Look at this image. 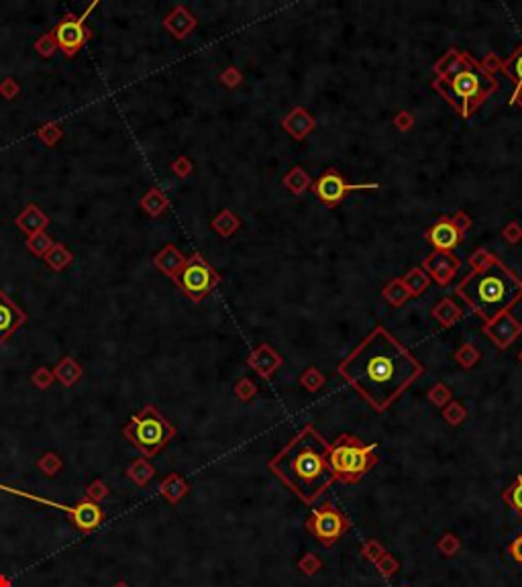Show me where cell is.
<instances>
[{
	"instance_id": "25",
	"label": "cell",
	"mask_w": 522,
	"mask_h": 587,
	"mask_svg": "<svg viewBox=\"0 0 522 587\" xmlns=\"http://www.w3.org/2000/svg\"><path fill=\"white\" fill-rule=\"evenodd\" d=\"M43 261L48 263V267H52L53 271H63L74 261V255L63 243H55L48 251V255L43 257Z\"/></svg>"
},
{
	"instance_id": "39",
	"label": "cell",
	"mask_w": 522,
	"mask_h": 587,
	"mask_svg": "<svg viewBox=\"0 0 522 587\" xmlns=\"http://www.w3.org/2000/svg\"><path fill=\"white\" fill-rule=\"evenodd\" d=\"M171 172H174L176 176H180V178H186V176H190V172H192V161H190L188 157H180V159H176V161L171 163Z\"/></svg>"
},
{
	"instance_id": "17",
	"label": "cell",
	"mask_w": 522,
	"mask_h": 587,
	"mask_svg": "<svg viewBox=\"0 0 522 587\" xmlns=\"http://www.w3.org/2000/svg\"><path fill=\"white\" fill-rule=\"evenodd\" d=\"M17 229H21L27 237L45 233V229L50 227V216L37 206V204H29L25 206V210L14 218Z\"/></svg>"
},
{
	"instance_id": "10",
	"label": "cell",
	"mask_w": 522,
	"mask_h": 587,
	"mask_svg": "<svg viewBox=\"0 0 522 587\" xmlns=\"http://www.w3.org/2000/svg\"><path fill=\"white\" fill-rule=\"evenodd\" d=\"M471 227L470 216L466 212H457L455 216H441L426 229V241L435 247V251L451 253L463 241L468 229Z\"/></svg>"
},
{
	"instance_id": "41",
	"label": "cell",
	"mask_w": 522,
	"mask_h": 587,
	"mask_svg": "<svg viewBox=\"0 0 522 587\" xmlns=\"http://www.w3.org/2000/svg\"><path fill=\"white\" fill-rule=\"evenodd\" d=\"M235 391H237V395H239V398L247 400V398H251V395L255 393V386H251L247 380H243V382H239V384H237Z\"/></svg>"
},
{
	"instance_id": "4",
	"label": "cell",
	"mask_w": 522,
	"mask_h": 587,
	"mask_svg": "<svg viewBox=\"0 0 522 587\" xmlns=\"http://www.w3.org/2000/svg\"><path fill=\"white\" fill-rule=\"evenodd\" d=\"M457 296L470 304V308L486 322H492L522 298V280L512 274L498 257H492L479 267H473L457 288Z\"/></svg>"
},
{
	"instance_id": "26",
	"label": "cell",
	"mask_w": 522,
	"mask_h": 587,
	"mask_svg": "<svg viewBox=\"0 0 522 587\" xmlns=\"http://www.w3.org/2000/svg\"><path fill=\"white\" fill-rule=\"evenodd\" d=\"M141 208L149 214V216H161L167 210V198L159 190V188H152L147 194L141 196Z\"/></svg>"
},
{
	"instance_id": "37",
	"label": "cell",
	"mask_w": 522,
	"mask_h": 587,
	"mask_svg": "<svg viewBox=\"0 0 522 587\" xmlns=\"http://www.w3.org/2000/svg\"><path fill=\"white\" fill-rule=\"evenodd\" d=\"M53 380H55V378H53V371H50L48 367H39V369L31 375L33 386L39 388V390H48L53 384Z\"/></svg>"
},
{
	"instance_id": "35",
	"label": "cell",
	"mask_w": 522,
	"mask_h": 587,
	"mask_svg": "<svg viewBox=\"0 0 522 587\" xmlns=\"http://www.w3.org/2000/svg\"><path fill=\"white\" fill-rule=\"evenodd\" d=\"M35 49L39 51L41 57H52L53 53L59 48H57V41H55L53 33H45V35H41V37L35 41Z\"/></svg>"
},
{
	"instance_id": "43",
	"label": "cell",
	"mask_w": 522,
	"mask_h": 587,
	"mask_svg": "<svg viewBox=\"0 0 522 587\" xmlns=\"http://www.w3.org/2000/svg\"><path fill=\"white\" fill-rule=\"evenodd\" d=\"M492 257H494V255H490L488 251H483V249H481V251H477L475 255H471L470 261H471V265H473V267H479V265H483L486 261H490Z\"/></svg>"
},
{
	"instance_id": "28",
	"label": "cell",
	"mask_w": 522,
	"mask_h": 587,
	"mask_svg": "<svg viewBox=\"0 0 522 587\" xmlns=\"http://www.w3.org/2000/svg\"><path fill=\"white\" fill-rule=\"evenodd\" d=\"M382 294H384V298L390 300L394 306H400V304H404V302L410 298V294L404 288L402 280H392V282L384 288V292Z\"/></svg>"
},
{
	"instance_id": "3",
	"label": "cell",
	"mask_w": 522,
	"mask_h": 587,
	"mask_svg": "<svg viewBox=\"0 0 522 587\" xmlns=\"http://www.w3.org/2000/svg\"><path fill=\"white\" fill-rule=\"evenodd\" d=\"M435 74V90L463 119H470L475 108L498 90V82L492 72L461 49H449L437 61Z\"/></svg>"
},
{
	"instance_id": "2",
	"label": "cell",
	"mask_w": 522,
	"mask_h": 587,
	"mask_svg": "<svg viewBox=\"0 0 522 587\" xmlns=\"http://www.w3.org/2000/svg\"><path fill=\"white\" fill-rule=\"evenodd\" d=\"M328 449L331 442L309 424L269 461V471L302 502L313 504L337 480L328 463Z\"/></svg>"
},
{
	"instance_id": "16",
	"label": "cell",
	"mask_w": 522,
	"mask_h": 587,
	"mask_svg": "<svg viewBox=\"0 0 522 587\" xmlns=\"http://www.w3.org/2000/svg\"><path fill=\"white\" fill-rule=\"evenodd\" d=\"M198 25V21H196V17L186 8V6H176L165 19H163V27L176 37V39H186L192 31H194V27Z\"/></svg>"
},
{
	"instance_id": "6",
	"label": "cell",
	"mask_w": 522,
	"mask_h": 587,
	"mask_svg": "<svg viewBox=\"0 0 522 587\" xmlns=\"http://www.w3.org/2000/svg\"><path fill=\"white\" fill-rule=\"evenodd\" d=\"M123 435L149 459L176 437V429L157 412L156 406H143L141 412L131 416L129 424L123 429Z\"/></svg>"
},
{
	"instance_id": "22",
	"label": "cell",
	"mask_w": 522,
	"mask_h": 587,
	"mask_svg": "<svg viewBox=\"0 0 522 587\" xmlns=\"http://www.w3.org/2000/svg\"><path fill=\"white\" fill-rule=\"evenodd\" d=\"M84 375V369L76 363V359H72V357H63L55 367H53V378L61 384V386H65V388H72L80 378Z\"/></svg>"
},
{
	"instance_id": "14",
	"label": "cell",
	"mask_w": 522,
	"mask_h": 587,
	"mask_svg": "<svg viewBox=\"0 0 522 587\" xmlns=\"http://www.w3.org/2000/svg\"><path fill=\"white\" fill-rule=\"evenodd\" d=\"M459 265L461 261L453 253H447V251H432L422 263V267L430 274V278L441 286H447L451 282Z\"/></svg>"
},
{
	"instance_id": "32",
	"label": "cell",
	"mask_w": 522,
	"mask_h": 587,
	"mask_svg": "<svg viewBox=\"0 0 522 587\" xmlns=\"http://www.w3.org/2000/svg\"><path fill=\"white\" fill-rule=\"evenodd\" d=\"M284 184L294 192V194H300L304 188H309L311 186V178H309V174L306 172H302L300 167H294L286 178H284Z\"/></svg>"
},
{
	"instance_id": "38",
	"label": "cell",
	"mask_w": 522,
	"mask_h": 587,
	"mask_svg": "<svg viewBox=\"0 0 522 587\" xmlns=\"http://www.w3.org/2000/svg\"><path fill=\"white\" fill-rule=\"evenodd\" d=\"M19 92H21V86L17 84V80L6 78V80H2V82H0V96L2 98H6V100H14V98L19 96Z\"/></svg>"
},
{
	"instance_id": "12",
	"label": "cell",
	"mask_w": 522,
	"mask_h": 587,
	"mask_svg": "<svg viewBox=\"0 0 522 587\" xmlns=\"http://www.w3.org/2000/svg\"><path fill=\"white\" fill-rule=\"evenodd\" d=\"M57 48L61 49V53L65 57H74L80 49L88 43V39L92 37V31L88 27H84V21L80 17L74 14H65L63 21H59V25L52 31Z\"/></svg>"
},
{
	"instance_id": "30",
	"label": "cell",
	"mask_w": 522,
	"mask_h": 587,
	"mask_svg": "<svg viewBox=\"0 0 522 587\" xmlns=\"http://www.w3.org/2000/svg\"><path fill=\"white\" fill-rule=\"evenodd\" d=\"M504 502L522 518V473H519L516 482L502 493Z\"/></svg>"
},
{
	"instance_id": "23",
	"label": "cell",
	"mask_w": 522,
	"mask_h": 587,
	"mask_svg": "<svg viewBox=\"0 0 522 587\" xmlns=\"http://www.w3.org/2000/svg\"><path fill=\"white\" fill-rule=\"evenodd\" d=\"M188 491H190L188 484H186L178 473H169V475L159 484V493H161L171 506L180 504V500H182Z\"/></svg>"
},
{
	"instance_id": "46",
	"label": "cell",
	"mask_w": 522,
	"mask_h": 587,
	"mask_svg": "<svg viewBox=\"0 0 522 587\" xmlns=\"http://www.w3.org/2000/svg\"><path fill=\"white\" fill-rule=\"evenodd\" d=\"M519 359H521V361H522V351H521V355H519Z\"/></svg>"
},
{
	"instance_id": "13",
	"label": "cell",
	"mask_w": 522,
	"mask_h": 587,
	"mask_svg": "<svg viewBox=\"0 0 522 587\" xmlns=\"http://www.w3.org/2000/svg\"><path fill=\"white\" fill-rule=\"evenodd\" d=\"M483 333L494 341L498 349H508L510 342H514V339L522 335V325L510 312H504L492 322H486Z\"/></svg>"
},
{
	"instance_id": "34",
	"label": "cell",
	"mask_w": 522,
	"mask_h": 587,
	"mask_svg": "<svg viewBox=\"0 0 522 587\" xmlns=\"http://www.w3.org/2000/svg\"><path fill=\"white\" fill-rule=\"evenodd\" d=\"M61 465H63V463H61V459H59L57 453H45V455L37 461L39 471L45 473V475H57L59 469H61Z\"/></svg>"
},
{
	"instance_id": "18",
	"label": "cell",
	"mask_w": 522,
	"mask_h": 587,
	"mask_svg": "<svg viewBox=\"0 0 522 587\" xmlns=\"http://www.w3.org/2000/svg\"><path fill=\"white\" fill-rule=\"evenodd\" d=\"M154 263H156V267L161 274H165L167 278H171V280L176 282L178 276H180V271H182L184 265H186V257L182 255V251H178V247L165 245V247L157 253L156 257H154Z\"/></svg>"
},
{
	"instance_id": "7",
	"label": "cell",
	"mask_w": 522,
	"mask_h": 587,
	"mask_svg": "<svg viewBox=\"0 0 522 587\" xmlns=\"http://www.w3.org/2000/svg\"><path fill=\"white\" fill-rule=\"evenodd\" d=\"M0 491H6V493H12V495H19V497H25V500H31V502H37L41 506H50V508H55V510H61V512H67L72 516V522L78 531L82 533H92L96 531L103 520H105V512L98 508V504L90 502V500H82L80 504L76 506H65V504H59V502H53V500H45L41 495H33L29 491H23V489L10 488V486H4L0 484Z\"/></svg>"
},
{
	"instance_id": "40",
	"label": "cell",
	"mask_w": 522,
	"mask_h": 587,
	"mask_svg": "<svg viewBox=\"0 0 522 587\" xmlns=\"http://www.w3.org/2000/svg\"><path fill=\"white\" fill-rule=\"evenodd\" d=\"M445 418H447L453 426H457V424L466 418V410H463L459 404H453L449 410H445Z\"/></svg>"
},
{
	"instance_id": "31",
	"label": "cell",
	"mask_w": 522,
	"mask_h": 587,
	"mask_svg": "<svg viewBox=\"0 0 522 587\" xmlns=\"http://www.w3.org/2000/svg\"><path fill=\"white\" fill-rule=\"evenodd\" d=\"M53 245H55V241H53L48 233H39V235L27 237V249H29L33 255H37V257H45L48 251L52 249Z\"/></svg>"
},
{
	"instance_id": "44",
	"label": "cell",
	"mask_w": 522,
	"mask_h": 587,
	"mask_svg": "<svg viewBox=\"0 0 522 587\" xmlns=\"http://www.w3.org/2000/svg\"><path fill=\"white\" fill-rule=\"evenodd\" d=\"M0 587H10L8 579H6V577H2V575H0Z\"/></svg>"
},
{
	"instance_id": "42",
	"label": "cell",
	"mask_w": 522,
	"mask_h": 587,
	"mask_svg": "<svg viewBox=\"0 0 522 587\" xmlns=\"http://www.w3.org/2000/svg\"><path fill=\"white\" fill-rule=\"evenodd\" d=\"M510 555H512V559H514L516 563H521L522 565V535L512 540V544H510Z\"/></svg>"
},
{
	"instance_id": "19",
	"label": "cell",
	"mask_w": 522,
	"mask_h": 587,
	"mask_svg": "<svg viewBox=\"0 0 522 587\" xmlns=\"http://www.w3.org/2000/svg\"><path fill=\"white\" fill-rule=\"evenodd\" d=\"M280 363H282L280 355L273 353V349H269L267 344H260L249 357V365L260 373L261 378H269L280 367Z\"/></svg>"
},
{
	"instance_id": "8",
	"label": "cell",
	"mask_w": 522,
	"mask_h": 587,
	"mask_svg": "<svg viewBox=\"0 0 522 587\" xmlns=\"http://www.w3.org/2000/svg\"><path fill=\"white\" fill-rule=\"evenodd\" d=\"M176 284L192 302H202L220 284V276L205 261L200 253H194L186 259V265L180 271Z\"/></svg>"
},
{
	"instance_id": "27",
	"label": "cell",
	"mask_w": 522,
	"mask_h": 587,
	"mask_svg": "<svg viewBox=\"0 0 522 587\" xmlns=\"http://www.w3.org/2000/svg\"><path fill=\"white\" fill-rule=\"evenodd\" d=\"M212 227L214 231L220 235V237H231L237 229H239V218L231 212V210H222L214 216L212 220Z\"/></svg>"
},
{
	"instance_id": "1",
	"label": "cell",
	"mask_w": 522,
	"mask_h": 587,
	"mask_svg": "<svg viewBox=\"0 0 522 587\" xmlns=\"http://www.w3.org/2000/svg\"><path fill=\"white\" fill-rule=\"evenodd\" d=\"M424 367L415 355L384 327L373 329L357 349L339 365V375L375 412L390 404L422 375Z\"/></svg>"
},
{
	"instance_id": "24",
	"label": "cell",
	"mask_w": 522,
	"mask_h": 587,
	"mask_svg": "<svg viewBox=\"0 0 522 587\" xmlns=\"http://www.w3.org/2000/svg\"><path fill=\"white\" fill-rule=\"evenodd\" d=\"M156 475V467L147 461V459H137L127 467V477L131 482H135L139 488H145Z\"/></svg>"
},
{
	"instance_id": "11",
	"label": "cell",
	"mask_w": 522,
	"mask_h": 587,
	"mask_svg": "<svg viewBox=\"0 0 522 587\" xmlns=\"http://www.w3.org/2000/svg\"><path fill=\"white\" fill-rule=\"evenodd\" d=\"M314 196L324 204V206H337L345 200V196L355 190H367V188H377L375 184H349L337 169H326L318 180L311 184Z\"/></svg>"
},
{
	"instance_id": "5",
	"label": "cell",
	"mask_w": 522,
	"mask_h": 587,
	"mask_svg": "<svg viewBox=\"0 0 522 587\" xmlns=\"http://www.w3.org/2000/svg\"><path fill=\"white\" fill-rule=\"evenodd\" d=\"M328 463L337 480L357 484L377 463L375 444H366L355 435H341L328 449Z\"/></svg>"
},
{
	"instance_id": "20",
	"label": "cell",
	"mask_w": 522,
	"mask_h": 587,
	"mask_svg": "<svg viewBox=\"0 0 522 587\" xmlns=\"http://www.w3.org/2000/svg\"><path fill=\"white\" fill-rule=\"evenodd\" d=\"M500 70L516 84L512 98H510V104H519L522 98V43L510 53L508 59H504L500 63Z\"/></svg>"
},
{
	"instance_id": "29",
	"label": "cell",
	"mask_w": 522,
	"mask_h": 587,
	"mask_svg": "<svg viewBox=\"0 0 522 587\" xmlns=\"http://www.w3.org/2000/svg\"><path fill=\"white\" fill-rule=\"evenodd\" d=\"M402 284H404V288L408 290L410 296H418V294H422L426 290L428 278L422 274V269H413L406 278H402Z\"/></svg>"
},
{
	"instance_id": "15",
	"label": "cell",
	"mask_w": 522,
	"mask_h": 587,
	"mask_svg": "<svg viewBox=\"0 0 522 587\" xmlns=\"http://www.w3.org/2000/svg\"><path fill=\"white\" fill-rule=\"evenodd\" d=\"M25 312L8 298V294L0 290V344L8 341L25 325Z\"/></svg>"
},
{
	"instance_id": "33",
	"label": "cell",
	"mask_w": 522,
	"mask_h": 587,
	"mask_svg": "<svg viewBox=\"0 0 522 587\" xmlns=\"http://www.w3.org/2000/svg\"><path fill=\"white\" fill-rule=\"evenodd\" d=\"M37 137H39V141H41L43 145L53 147L63 137V131H61V127L55 125V123H45L43 127L37 129Z\"/></svg>"
},
{
	"instance_id": "45",
	"label": "cell",
	"mask_w": 522,
	"mask_h": 587,
	"mask_svg": "<svg viewBox=\"0 0 522 587\" xmlns=\"http://www.w3.org/2000/svg\"><path fill=\"white\" fill-rule=\"evenodd\" d=\"M112 587H129V586H127V584H125V581H118V584H116V586H112Z\"/></svg>"
},
{
	"instance_id": "36",
	"label": "cell",
	"mask_w": 522,
	"mask_h": 587,
	"mask_svg": "<svg viewBox=\"0 0 522 587\" xmlns=\"http://www.w3.org/2000/svg\"><path fill=\"white\" fill-rule=\"evenodd\" d=\"M108 493H110V489L106 488L105 482H103V480H94V482L86 488V495H88L86 500L98 504V502H103L105 497H108Z\"/></svg>"
},
{
	"instance_id": "9",
	"label": "cell",
	"mask_w": 522,
	"mask_h": 587,
	"mask_svg": "<svg viewBox=\"0 0 522 587\" xmlns=\"http://www.w3.org/2000/svg\"><path fill=\"white\" fill-rule=\"evenodd\" d=\"M306 528L320 544L333 546L351 528V522L339 508H335L333 504L326 502V504L314 508L313 514L306 520Z\"/></svg>"
},
{
	"instance_id": "21",
	"label": "cell",
	"mask_w": 522,
	"mask_h": 587,
	"mask_svg": "<svg viewBox=\"0 0 522 587\" xmlns=\"http://www.w3.org/2000/svg\"><path fill=\"white\" fill-rule=\"evenodd\" d=\"M284 127L290 131L292 137L304 139L314 129V119L304 108H294V110L284 119Z\"/></svg>"
}]
</instances>
